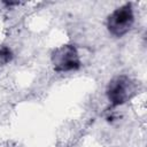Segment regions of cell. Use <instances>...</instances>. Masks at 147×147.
I'll return each instance as SVG.
<instances>
[{"label": "cell", "mask_w": 147, "mask_h": 147, "mask_svg": "<svg viewBox=\"0 0 147 147\" xmlns=\"http://www.w3.org/2000/svg\"><path fill=\"white\" fill-rule=\"evenodd\" d=\"M137 92V84L130 77L119 75L114 77L107 85L106 94L111 106H122L133 98Z\"/></svg>", "instance_id": "6da1fadb"}, {"label": "cell", "mask_w": 147, "mask_h": 147, "mask_svg": "<svg viewBox=\"0 0 147 147\" xmlns=\"http://www.w3.org/2000/svg\"><path fill=\"white\" fill-rule=\"evenodd\" d=\"M134 23V14L132 3L127 2L118 8H116L113 13H110L107 17V30L114 37H123L125 36L132 28Z\"/></svg>", "instance_id": "7a4b0ae2"}, {"label": "cell", "mask_w": 147, "mask_h": 147, "mask_svg": "<svg viewBox=\"0 0 147 147\" xmlns=\"http://www.w3.org/2000/svg\"><path fill=\"white\" fill-rule=\"evenodd\" d=\"M51 62L56 72L76 71L82 64L77 48L70 44L55 48L51 54Z\"/></svg>", "instance_id": "3957f363"}, {"label": "cell", "mask_w": 147, "mask_h": 147, "mask_svg": "<svg viewBox=\"0 0 147 147\" xmlns=\"http://www.w3.org/2000/svg\"><path fill=\"white\" fill-rule=\"evenodd\" d=\"M13 52L6 45H0V63L7 64L13 60Z\"/></svg>", "instance_id": "277c9868"}]
</instances>
